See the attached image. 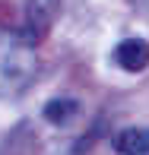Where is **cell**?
<instances>
[{"instance_id": "6da1fadb", "label": "cell", "mask_w": 149, "mask_h": 155, "mask_svg": "<svg viewBox=\"0 0 149 155\" xmlns=\"http://www.w3.org/2000/svg\"><path fill=\"white\" fill-rule=\"evenodd\" d=\"M38 51L22 32H0V98H13L32 86Z\"/></svg>"}, {"instance_id": "7a4b0ae2", "label": "cell", "mask_w": 149, "mask_h": 155, "mask_svg": "<svg viewBox=\"0 0 149 155\" xmlns=\"http://www.w3.org/2000/svg\"><path fill=\"white\" fill-rule=\"evenodd\" d=\"M57 10H60V0H29L25 3V29H22V35L32 45H38L48 35L51 22L57 19Z\"/></svg>"}, {"instance_id": "3957f363", "label": "cell", "mask_w": 149, "mask_h": 155, "mask_svg": "<svg viewBox=\"0 0 149 155\" xmlns=\"http://www.w3.org/2000/svg\"><path fill=\"white\" fill-rule=\"evenodd\" d=\"M114 63L127 73H143L149 67V41L146 38H124L114 48Z\"/></svg>"}, {"instance_id": "277c9868", "label": "cell", "mask_w": 149, "mask_h": 155, "mask_svg": "<svg viewBox=\"0 0 149 155\" xmlns=\"http://www.w3.org/2000/svg\"><path fill=\"white\" fill-rule=\"evenodd\" d=\"M114 152L120 155H149V130L146 127H124L111 139Z\"/></svg>"}, {"instance_id": "5b68a950", "label": "cell", "mask_w": 149, "mask_h": 155, "mask_svg": "<svg viewBox=\"0 0 149 155\" xmlns=\"http://www.w3.org/2000/svg\"><path fill=\"white\" fill-rule=\"evenodd\" d=\"M41 114H45L48 124L67 127L76 114H80V101H76V98H51V101L45 104V111H41Z\"/></svg>"}]
</instances>
